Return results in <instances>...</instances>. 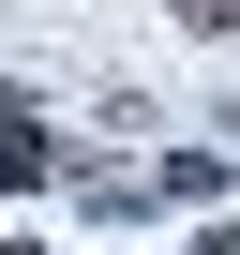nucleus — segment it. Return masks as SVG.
<instances>
[{
  "label": "nucleus",
  "instance_id": "1",
  "mask_svg": "<svg viewBox=\"0 0 240 255\" xmlns=\"http://www.w3.org/2000/svg\"><path fill=\"white\" fill-rule=\"evenodd\" d=\"M0 180H45V120L30 105H0Z\"/></svg>",
  "mask_w": 240,
  "mask_h": 255
}]
</instances>
